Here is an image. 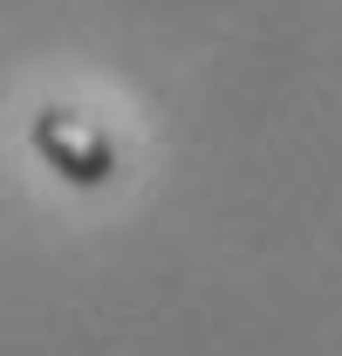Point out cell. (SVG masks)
Wrapping results in <instances>:
<instances>
[{"mask_svg":"<svg viewBox=\"0 0 342 356\" xmlns=\"http://www.w3.org/2000/svg\"><path fill=\"white\" fill-rule=\"evenodd\" d=\"M28 151H35L62 185H76V192H96V185H110V178L124 172L117 137L103 131L89 110H69V103H48V110L28 117Z\"/></svg>","mask_w":342,"mask_h":356,"instance_id":"6da1fadb","label":"cell"}]
</instances>
